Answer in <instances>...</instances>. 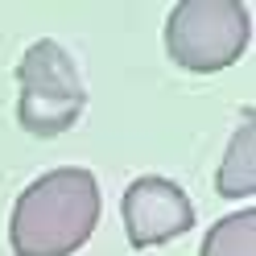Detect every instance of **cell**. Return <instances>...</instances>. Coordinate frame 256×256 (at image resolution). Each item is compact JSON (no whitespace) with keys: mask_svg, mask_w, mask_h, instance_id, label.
<instances>
[{"mask_svg":"<svg viewBox=\"0 0 256 256\" xmlns=\"http://www.w3.org/2000/svg\"><path fill=\"white\" fill-rule=\"evenodd\" d=\"M100 223V182L83 166L42 174L21 190L8 219L17 256H74Z\"/></svg>","mask_w":256,"mask_h":256,"instance_id":"obj_1","label":"cell"},{"mask_svg":"<svg viewBox=\"0 0 256 256\" xmlns=\"http://www.w3.org/2000/svg\"><path fill=\"white\" fill-rule=\"evenodd\" d=\"M17 87H21L17 120L29 136H42V140L70 132L87 108L83 74H78L74 58L54 38H42L21 54Z\"/></svg>","mask_w":256,"mask_h":256,"instance_id":"obj_2","label":"cell"},{"mask_svg":"<svg viewBox=\"0 0 256 256\" xmlns=\"http://www.w3.org/2000/svg\"><path fill=\"white\" fill-rule=\"evenodd\" d=\"M252 38L240 0H182L166 21V54L190 74H215L244 58Z\"/></svg>","mask_w":256,"mask_h":256,"instance_id":"obj_3","label":"cell"},{"mask_svg":"<svg viewBox=\"0 0 256 256\" xmlns=\"http://www.w3.org/2000/svg\"><path fill=\"white\" fill-rule=\"evenodd\" d=\"M120 215H124V232L132 248L170 244V240H178L194 228V202L186 198V190L178 182L162 178V174H145V178L128 186Z\"/></svg>","mask_w":256,"mask_h":256,"instance_id":"obj_4","label":"cell"},{"mask_svg":"<svg viewBox=\"0 0 256 256\" xmlns=\"http://www.w3.org/2000/svg\"><path fill=\"white\" fill-rule=\"evenodd\" d=\"M215 190L223 198H252L256 190V128H252V112L244 116V124L236 128L228 153L215 170Z\"/></svg>","mask_w":256,"mask_h":256,"instance_id":"obj_5","label":"cell"},{"mask_svg":"<svg viewBox=\"0 0 256 256\" xmlns=\"http://www.w3.org/2000/svg\"><path fill=\"white\" fill-rule=\"evenodd\" d=\"M198 256H256V211L244 206V211L219 219L206 232Z\"/></svg>","mask_w":256,"mask_h":256,"instance_id":"obj_6","label":"cell"}]
</instances>
